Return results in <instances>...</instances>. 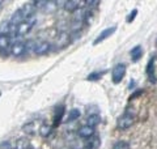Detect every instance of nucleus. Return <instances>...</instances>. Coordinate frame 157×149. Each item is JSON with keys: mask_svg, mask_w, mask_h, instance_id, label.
Instances as JSON below:
<instances>
[{"mask_svg": "<svg viewBox=\"0 0 157 149\" xmlns=\"http://www.w3.org/2000/svg\"><path fill=\"white\" fill-rule=\"evenodd\" d=\"M36 6H34V2H29V3H25L24 6L20 8V12L22 13V16L25 20H28L29 17H32L34 12H36Z\"/></svg>", "mask_w": 157, "mask_h": 149, "instance_id": "nucleus-6", "label": "nucleus"}, {"mask_svg": "<svg viewBox=\"0 0 157 149\" xmlns=\"http://www.w3.org/2000/svg\"><path fill=\"white\" fill-rule=\"evenodd\" d=\"M66 113V107L64 106H59L56 109V114H55V118H54V126H59L62 123V119H63V115Z\"/></svg>", "mask_w": 157, "mask_h": 149, "instance_id": "nucleus-14", "label": "nucleus"}, {"mask_svg": "<svg viewBox=\"0 0 157 149\" xmlns=\"http://www.w3.org/2000/svg\"><path fill=\"white\" fill-rule=\"evenodd\" d=\"M46 3H47V2H45V0H37V2H34V6H36L37 9H38V8H45Z\"/></svg>", "mask_w": 157, "mask_h": 149, "instance_id": "nucleus-27", "label": "nucleus"}, {"mask_svg": "<svg viewBox=\"0 0 157 149\" xmlns=\"http://www.w3.org/2000/svg\"><path fill=\"white\" fill-rule=\"evenodd\" d=\"M12 30V25L9 21H4L0 24V36H8Z\"/></svg>", "mask_w": 157, "mask_h": 149, "instance_id": "nucleus-18", "label": "nucleus"}, {"mask_svg": "<svg viewBox=\"0 0 157 149\" xmlns=\"http://www.w3.org/2000/svg\"><path fill=\"white\" fill-rule=\"evenodd\" d=\"M140 94H143V90H137V92H135L134 94H132V96L130 97V101H131V99H134L135 97H137V96H140Z\"/></svg>", "mask_w": 157, "mask_h": 149, "instance_id": "nucleus-30", "label": "nucleus"}, {"mask_svg": "<svg viewBox=\"0 0 157 149\" xmlns=\"http://www.w3.org/2000/svg\"><path fill=\"white\" fill-rule=\"evenodd\" d=\"M50 48H51V44L47 41H41L34 46V52H36L37 55H46V54L50 51Z\"/></svg>", "mask_w": 157, "mask_h": 149, "instance_id": "nucleus-7", "label": "nucleus"}, {"mask_svg": "<svg viewBox=\"0 0 157 149\" xmlns=\"http://www.w3.org/2000/svg\"><path fill=\"white\" fill-rule=\"evenodd\" d=\"M115 32H117V26H111V28H107V29H105V30H102V32L100 33V36H98V37L94 39V41H93V44L96 46V44L104 42L105 39H107L109 37H111Z\"/></svg>", "mask_w": 157, "mask_h": 149, "instance_id": "nucleus-4", "label": "nucleus"}, {"mask_svg": "<svg viewBox=\"0 0 157 149\" xmlns=\"http://www.w3.org/2000/svg\"><path fill=\"white\" fill-rule=\"evenodd\" d=\"M84 149H89V148H84Z\"/></svg>", "mask_w": 157, "mask_h": 149, "instance_id": "nucleus-32", "label": "nucleus"}, {"mask_svg": "<svg viewBox=\"0 0 157 149\" xmlns=\"http://www.w3.org/2000/svg\"><path fill=\"white\" fill-rule=\"evenodd\" d=\"M11 149H16V148H11Z\"/></svg>", "mask_w": 157, "mask_h": 149, "instance_id": "nucleus-33", "label": "nucleus"}, {"mask_svg": "<svg viewBox=\"0 0 157 149\" xmlns=\"http://www.w3.org/2000/svg\"><path fill=\"white\" fill-rule=\"evenodd\" d=\"M130 55L132 58V60L134 62H137L139 59L141 58V55H143V47L140 46V44H137V46L132 47L131 51H130Z\"/></svg>", "mask_w": 157, "mask_h": 149, "instance_id": "nucleus-13", "label": "nucleus"}, {"mask_svg": "<svg viewBox=\"0 0 157 149\" xmlns=\"http://www.w3.org/2000/svg\"><path fill=\"white\" fill-rule=\"evenodd\" d=\"M113 149H131V147L127 141H117L113 145Z\"/></svg>", "mask_w": 157, "mask_h": 149, "instance_id": "nucleus-23", "label": "nucleus"}, {"mask_svg": "<svg viewBox=\"0 0 157 149\" xmlns=\"http://www.w3.org/2000/svg\"><path fill=\"white\" fill-rule=\"evenodd\" d=\"M28 149H34V148H33V147H32V145H30V147H29V148H28Z\"/></svg>", "mask_w": 157, "mask_h": 149, "instance_id": "nucleus-31", "label": "nucleus"}, {"mask_svg": "<svg viewBox=\"0 0 157 149\" xmlns=\"http://www.w3.org/2000/svg\"><path fill=\"white\" fill-rule=\"evenodd\" d=\"M25 51H26V44L24 42H21V41L14 42L11 46V54L13 56H16V58L22 56L24 54H25Z\"/></svg>", "mask_w": 157, "mask_h": 149, "instance_id": "nucleus-5", "label": "nucleus"}, {"mask_svg": "<svg viewBox=\"0 0 157 149\" xmlns=\"http://www.w3.org/2000/svg\"><path fill=\"white\" fill-rule=\"evenodd\" d=\"M22 130L25 131L26 133H29V135H33L34 133V122H30V123H28V124H25V126L22 127Z\"/></svg>", "mask_w": 157, "mask_h": 149, "instance_id": "nucleus-24", "label": "nucleus"}, {"mask_svg": "<svg viewBox=\"0 0 157 149\" xmlns=\"http://www.w3.org/2000/svg\"><path fill=\"white\" fill-rule=\"evenodd\" d=\"M105 73H106V71L93 72V73H90V74H88V76H86V80H88V81H97V80H100V78L104 77Z\"/></svg>", "mask_w": 157, "mask_h": 149, "instance_id": "nucleus-21", "label": "nucleus"}, {"mask_svg": "<svg viewBox=\"0 0 157 149\" xmlns=\"http://www.w3.org/2000/svg\"><path fill=\"white\" fill-rule=\"evenodd\" d=\"M51 131H52V127L51 126H48V124H42L41 127L38 128V132H39V135H41L42 137H48L51 135Z\"/></svg>", "mask_w": 157, "mask_h": 149, "instance_id": "nucleus-17", "label": "nucleus"}, {"mask_svg": "<svg viewBox=\"0 0 157 149\" xmlns=\"http://www.w3.org/2000/svg\"><path fill=\"white\" fill-rule=\"evenodd\" d=\"M101 144V140L98 136H94L93 135L90 139H89V149H97L98 147H100Z\"/></svg>", "mask_w": 157, "mask_h": 149, "instance_id": "nucleus-22", "label": "nucleus"}, {"mask_svg": "<svg viewBox=\"0 0 157 149\" xmlns=\"http://www.w3.org/2000/svg\"><path fill=\"white\" fill-rule=\"evenodd\" d=\"M71 42V36L67 32H62L59 33V36L56 38V46L60 48H64L68 46V43Z\"/></svg>", "mask_w": 157, "mask_h": 149, "instance_id": "nucleus-8", "label": "nucleus"}, {"mask_svg": "<svg viewBox=\"0 0 157 149\" xmlns=\"http://www.w3.org/2000/svg\"><path fill=\"white\" fill-rule=\"evenodd\" d=\"M77 135L82 139H90L93 135H94V128L88 126V124H84V126H81L77 130Z\"/></svg>", "mask_w": 157, "mask_h": 149, "instance_id": "nucleus-9", "label": "nucleus"}, {"mask_svg": "<svg viewBox=\"0 0 157 149\" xmlns=\"http://www.w3.org/2000/svg\"><path fill=\"white\" fill-rule=\"evenodd\" d=\"M34 24H36V21H34V20H32V21H29V20H25V21H22L21 24L16 26V34H17V36H20V37L26 36V34L33 29V25H34Z\"/></svg>", "mask_w": 157, "mask_h": 149, "instance_id": "nucleus-3", "label": "nucleus"}, {"mask_svg": "<svg viewBox=\"0 0 157 149\" xmlns=\"http://www.w3.org/2000/svg\"><path fill=\"white\" fill-rule=\"evenodd\" d=\"M132 124H134V115H131L130 113H124L122 117L118 118V122H117V126L121 130H127Z\"/></svg>", "mask_w": 157, "mask_h": 149, "instance_id": "nucleus-2", "label": "nucleus"}, {"mask_svg": "<svg viewBox=\"0 0 157 149\" xmlns=\"http://www.w3.org/2000/svg\"><path fill=\"white\" fill-rule=\"evenodd\" d=\"M155 62H156V58L153 56L149 60L148 63V66H147V74H148V77H149V81L151 82H156V74H155Z\"/></svg>", "mask_w": 157, "mask_h": 149, "instance_id": "nucleus-10", "label": "nucleus"}, {"mask_svg": "<svg viewBox=\"0 0 157 149\" xmlns=\"http://www.w3.org/2000/svg\"><path fill=\"white\" fill-rule=\"evenodd\" d=\"M22 21H25V18H24L22 13L20 12V9H17V11L12 14L11 20H9V22H11L12 26H14V25H16V26H17V25H20V24H21Z\"/></svg>", "mask_w": 157, "mask_h": 149, "instance_id": "nucleus-12", "label": "nucleus"}, {"mask_svg": "<svg viewBox=\"0 0 157 149\" xmlns=\"http://www.w3.org/2000/svg\"><path fill=\"white\" fill-rule=\"evenodd\" d=\"M81 115V111L78 110V109H72V110H70V113H68V117H67V122H73L76 120V119H78Z\"/></svg>", "mask_w": 157, "mask_h": 149, "instance_id": "nucleus-19", "label": "nucleus"}, {"mask_svg": "<svg viewBox=\"0 0 157 149\" xmlns=\"http://www.w3.org/2000/svg\"><path fill=\"white\" fill-rule=\"evenodd\" d=\"M8 48H11V38L9 36H0V50L6 51Z\"/></svg>", "mask_w": 157, "mask_h": 149, "instance_id": "nucleus-16", "label": "nucleus"}, {"mask_svg": "<svg viewBox=\"0 0 157 149\" xmlns=\"http://www.w3.org/2000/svg\"><path fill=\"white\" fill-rule=\"evenodd\" d=\"M0 149H11V141H4L0 144Z\"/></svg>", "mask_w": 157, "mask_h": 149, "instance_id": "nucleus-28", "label": "nucleus"}, {"mask_svg": "<svg viewBox=\"0 0 157 149\" xmlns=\"http://www.w3.org/2000/svg\"><path fill=\"white\" fill-rule=\"evenodd\" d=\"M30 145L32 144L29 143V140L26 137H21V139H18L17 143H16V149H28Z\"/></svg>", "mask_w": 157, "mask_h": 149, "instance_id": "nucleus-20", "label": "nucleus"}, {"mask_svg": "<svg viewBox=\"0 0 157 149\" xmlns=\"http://www.w3.org/2000/svg\"><path fill=\"white\" fill-rule=\"evenodd\" d=\"M85 4H88V7H96V6H98L100 4V2H85Z\"/></svg>", "mask_w": 157, "mask_h": 149, "instance_id": "nucleus-29", "label": "nucleus"}, {"mask_svg": "<svg viewBox=\"0 0 157 149\" xmlns=\"http://www.w3.org/2000/svg\"><path fill=\"white\" fill-rule=\"evenodd\" d=\"M136 14H137V9H132V12H131L128 16H127V18H126V22H127V24H131V22L135 20Z\"/></svg>", "mask_w": 157, "mask_h": 149, "instance_id": "nucleus-25", "label": "nucleus"}, {"mask_svg": "<svg viewBox=\"0 0 157 149\" xmlns=\"http://www.w3.org/2000/svg\"><path fill=\"white\" fill-rule=\"evenodd\" d=\"M100 123H101V117L98 115V114H90V115L86 118V124L93 127V128L96 126H98Z\"/></svg>", "mask_w": 157, "mask_h": 149, "instance_id": "nucleus-15", "label": "nucleus"}, {"mask_svg": "<svg viewBox=\"0 0 157 149\" xmlns=\"http://www.w3.org/2000/svg\"><path fill=\"white\" fill-rule=\"evenodd\" d=\"M55 4H56V2H47V3H46V6H45V8H43V9H45V11L51 12V11H54V9L56 8Z\"/></svg>", "mask_w": 157, "mask_h": 149, "instance_id": "nucleus-26", "label": "nucleus"}, {"mask_svg": "<svg viewBox=\"0 0 157 149\" xmlns=\"http://www.w3.org/2000/svg\"><path fill=\"white\" fill-rule=\"evenodd\" d=\"M80 4L81 2H78V0H68L64 3V9L67 12H76L77 9H80Z\"/></svg>", "mask_w": 157, "mask_h": 149, "instance_id": "nucleus-11", "label": "nucleus"}, {"mask_svg": "<svg viewBox=\"0 0 157 149\" xmlns=\"http://www.w3.org/2000/svg\"><path fill=\"white\" fill-rule=\"evenodd\" d=\"M126 64L123 63H119L117 64V66H114V68L111 69V81L114 84H121V81L126 76Z\"/></svg>", "mask_w": 157, "mask_h": 149, "instance_id": "nucleus-1", "label": "nucleus"}]
</instances>
